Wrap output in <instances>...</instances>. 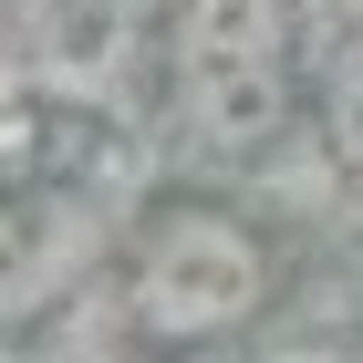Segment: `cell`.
<instances>
[{
  "label": "cell",
  "mask_w": 363,
  "mask_h": 363,
  "mask_svg": "<svg viewBox=\"0 0 363 363\" xmlns=\"http://www.w3.org/2000/svg\"><path fill=\"white\" fill-rule=\"evenodd\" d=\"M270 239L218 197H177L125 250V333L156 353H218L270 311Z\"/></svg>",
  "instance_id": "6da1fadb"
},
{
  "label": "cell",
  "mask_w": 363,
  "mask_h": 363,
  "mask_svg": "<svg viewBox=\"0 0 363 363\" xmlns=\"http://www.w3.org/2000/svg\"><path fill=\"white\" fill-rule=\"evenodd\" d=\"M167 104L208 156H259L301 114V31L291 0H177Z\"/></svg>",
  "instance_id": "7a4b0ae2"
},
{
  "label": "cell",
  "mask_w": 363,
  "mask_h": 363,
  "mask_svg": "<svg viewBox=\"0 0 363 363\" xmlns=\"http://www.w3.org/2000/svg\"><path fill=\"white\" fill-rule=\"evenodd\" d=\"M322 135H333L342 177H363V21L322 52Z\"/></svg>",
  "instance_id": "3957f363"
}]
</instances>
